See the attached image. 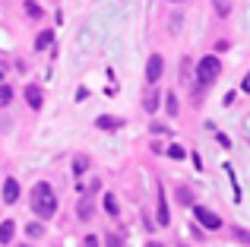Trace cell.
Instances as JSON below:
<instances>
[{"mask_svg": "<svg viewBox=\"0 0 250 247\" xmlns=\"http://www.w3.org/2000/svg\"><path fill=\"white\" fill-rule=\"evenodd\" d=\"M32 209H35V216L38 219H51L57 212V197H54V190H51V184H35L32 187Z\"/></svg>", "mask_w": 250, "mask_h": 247, "instance_id": "cell-1", "label": "cell"}, {"mask_svg": "<svg viewBox=\"0 0 250 247\" xmlns=\"http://www.w3.org/2000/svg\"><path fill=\"white\" fill-rule=\"evenodd\" d=\"M196 73H200V82H203V86H209V82H212L215 76L222 73L219 57H212V54H209V57H203V61L196 63Z\"/></svg>", "mask_w": 250, "mask_h": 247, "instance_id": "cell-2", "label": "cell"}, {"mask_svg": "<svg viewBox=\"0 0 250 247\" xmlns=\"http://www.w3.org/2000/svg\"><path fill=\"white\" fill-rule=\"evenodd\" d=\"M193 216H196V222H200V225H206V228H222V219L219 216H215V212L212 209H206V206H193Z\"/></svg>", "mask_w": 250, "mask_h": 247, "instance_id": "cell-3", "label": "cell"}, {"mask_svg": "<svg viewBox=\"0 0 250 247\" xmlns=\"http://www.w3.org/2000/svg\"><path fill=\"white\" fill-rule=\"evenodd\" d=\"M162 70H165V61H162V54H152L146 63V80L149 82H159L162 80Z\"/></svg>", "mask_w": 250, "mask_h": 247, "instance_id": "cell-4", "label": "cell"}, {"mask_svg": "<svg viewBox=\"0 0 250 247\" xmlns=\"http://www.w3.org/2000/svg\"><path fill=\"white\" fill-rule=\"evenodd\" d=\"M155 222H159V225H168L171 222V216H168V200H165L162 184H159V212H155Z\"/></svg>", "mask_w": 250, "mask_h": 247, "instance_id": "cell-5", "label": "cell"}, {"mask_svg": "<svg viewBox=\"0 0 250 247\" xmlns=\"http://www.w3.org/2000/svg\"><path fill=\"white\" fill-rule=\"evenodd\" d=\"M19 200V184H16V178H6L3 181V203H16Z\"/></svg>", "mask_w": 250, "mask_h": 247, "instance_id": "cell-6", "label": "cell"}, {"mask_svg": "<svg viewBox=\"0 0 250 247\" xmlns=\"http://www.w3.org/2000/svg\"><path fill=\"white\" fill-rule=\"evenodd\" d=\"M25 102H29V108H35V111H38V108H42V89H38V86H25Z\"/></svg>", "mask_w": 250, "mask_h": 247, "instance_id": "cell-7", "label": "cell"}, {"mask_svg": "<svg viewBox=\"0 0 250 247\" xmlns=\"http://www.w3.org/2000/svg\"><path fill=\"white\" fill-rule=\"evenodd\" d=\"M76 216H80L83 222H89V219L95 216V206H92V200H89V197H83V200H80V206H76Z\"/></svg>", "mask_w": 250, "mask_h": 247, "instance_id": "cell-8", "label": "cell"}, {"mask_svg": "<svg viewBox=\"0 0 250 247\" xmlns=\"http://www.w3.org/2000/svg\"><path fill=\"white\" fill-rule=\"evenodd\" d=\"M95 127L98 130H117V127H124V121L121 118H111V114H102V118L95 121Z\"/></svg>", "mask_w": 250, "mask_h": 247, "instance_id": "cell-9", "label": "cell"}, {"mask_svg": "<svg viewBox=\"0 0 250 247\" xmlns=\"http://www.w3.org/2000/svg\"><path fill=\"white\" fill-rule=\"evenodd\" d=\"M85 171H89V155H76V159H73V174L83 178Z\"/></svg>", "mask_w": 250, "mask_h": 247, "instance_id": "cell-10", "label": "cell"}, {"mask_svg": "<svg viewBox=\"0 0 250 247\" xmlns=\"http://www.w3.org/2000/svg\"><path fill=\"white\" fill-rule=\"evenodd\" d=\"M104 212H108V216H117V212H121V203H117L114 193H104Z\"/></svg>", "mask_w": 250, "mask_h": 247, "instance_id": "cell-11", "label": "cell"}, {"mask_svg": "<svg viewBox=\"0 0 250 247\" xmlns=\"http://www.w3.org/2000/svg\"><path fill=\"white\" fill-rule=\"evenodd\" d=\"M51 41H54V32H51V29H44V32H38V38H35V48H38V51H44Z\"/></svg>", "mask_w": 250, "mask_h": 247, "instance_id": "cell-12", "label": "cell"}, {"mask_svg": "<svg viewBox=\"0 0 250 247\" xmlns=\"http://www.w3.org/2000/svg\"><path fill=\"white\" fill-rule=\"evenodd\" d=\"M13 231H16V225H13V222H0V244H10L13 241Z\"/></svg>", "mask_w": 250, "mask_h": 247, "instance_id": "cell-13", "label": "cell"}, {"mask_svg": "<svg viewBox=\"0 0 250 247\" xmlns=\"http://www.w3.org/2000/svg\"><path fill=\"white\" fill-rule=\"evenodd\" d=\"M177 200H181V206H193V193H190V187H177Z\"/></svg>", "mask_w": 250, "mask_h": 247, "instance_id": "cell-14", "label": "cell"}, {"mask_svg": "<svg viewBox=\"0 0 250 247\" xmlns=\"http://www.w3.org/2000/svg\"><path fill=\"white\" fill-rule=\"evenodd\" d=\"M25 13H29L32 19H42V6H38V3H32V0H25Z\"/></svg>", "mask_w": 250, "mask_h": 247, "instance_id": "cell-15", "label": "cell"}, {"mask_svg": "<svg viewBox=\"0 0 250 247\" xmlns=\"http://www.w3.org/2000/svg\"><path fill=\"white\" fill-rule=\"evenodd\" d=\"M10 99H13V89L10 86H0V108L10 105Z\"/></svg>", "mask_w": 250, "mask_h": 247, "instance_id": "cell-16", "label": "cell"}, {"mask_svg": "<svg viewBox=\"0 0 250 247\" xmlns=\"http://www.w3.org/2000/svg\"><path fill=\"white\" fill-rule=\"evenodd\" d=\"M104 244H108V247H124V238L111 231V235H104Z\"/></svg>", "mask_w": 250, "mask_h": 247, "instance_id": "cell-17", "label": "cell"}, {"mask_svg": "<svg viewBox=\"0 0 250 247\" xmlns=\"http://www.w3.org/2000/svg\"><path fill=\"white\" fill-rule=\"evenodd\" d=\"M165 102H168V105H165V108H168V114H177V95H174V92H168V99H165Z\"/></svg>", "mask_w": 250, "mask_h": 247, "instance_id": "cell-18", "label": "cell"}, {"mask_svg": "<svg viewBox=\"0 0 250 247\" xmlns=\"http://www.w3.org/2000/svg\"><path fill=\"white\" fill-rule=\"evenodd\" d=\"M25 231H29L32 238H42V231H44V228H42V222H32V225H25Z\"/></svg>", "mask_w": 250, "mask_h": 247, "instance_id": "cell-19", "label": "cell"}, {"mask_svg": "<svg viewBox=\"0 0 250 247\" xmlns=\"http://www.w3.org/2000/svg\"><path fill=\"white\" fill-rule=\"evenodd\" d=\"M143 108H146V111H149V114H152V111H155V108H159V99H155V95H149V99H146V102H143Z\"/></svg>", "mask_w": 250, "mask_h": 247, "instance_id": "cell-20", "label": "cell"}, {"mask_svg": "<svg viewBox=\"0 0 250 247\" xmlns=\"http://www.w3.org/2000/svg\"><path fill=\"white\" fill-rule=\"evenodd\" d=\"M231 235H234V238H238V241H244V244H250V235H247V231H244V228H231Z\"/></svg>", "mask_w": 250, "mask_h": 247, "instance_id": "cell-21", "label": "cell"}, {"mask_svg": "<svg viewBox=\"0 0 250 247\" xmlns=\"http://www.w3.org/2000/svg\"><path fill=\"white\" fill-rule=\"evenodd\" d=\"M228 10H231V6H228L225 0H215V13H219V16H228Z\"/></svg>", "mask_w": 250, "mask_h": 247, "instance_id": "cell-22", "label": "cell"}, {"mask_svg": "<svg viewBox=\"0 0 250 247\" xmlns=\"http://www.w3.org/2000/svg\"><path fill=\"white\" fill-rule=\"evenodd\" d=\"M168 155H171V159H184V155H187V152H184L181 146H171V149H168Z\"/></svg>", "mask_w": 250, "mask_h": 247, "instance_id": "cell-23", "label": "cell"}, {"mask_svg": "<svg viewBox=\"0 0 250 247\" xmlns=\"http://www.w3.org/2000/svg\"><path fill=\"white\" fill-rule=\"evenodd\" d=\"M83 247H98V238H95V235H89V238L83 241Z\"/></svg>", "mask_w": 250, "mask_h": 247, "instance_id": "cell-24", "label": "cell"}, {"mask_svg": "<svg viewBox=\"0 0 250 247\" xmlns=\"http://www.w3.org/2000/svg\"><path fill=\"white\" fill-rule=\"evenodd\" d=\"M241 89H244V92H250V73L244 76V82H241Z\"/></svg>", "mask_w": 250, "mask_h": 247, "instance_id": "cell-25", "label": "cell"}, {"mask_svg": "<svg viewBox=\"0 0 250 247\" xmlns=\"http://www.w3.org/2000/svg\"><path fill=\"white\" fill-rule=\"evenodd\" d=\"M149 247H162V244H155V241H152V244H149Z\"/></svg>", "mask_w": 250, "mask_h": 247, "instance_id": "cell-26", "label": "cell"}, {"mask_svg": "<svg viewBox=\"0 0 250 247\" xmlns=\"http://www.w3.org/2000/svg\"><path fill=\"white\" fill-rule=\"evenodd\" d=\"M0 86H3V73H0Z\"/></svg>", "mask_w": 250, "mask_h": 247, "instance_id": "cell-27", "label": "cell"}, {"mask_svg": "<svg viewBox=\"0 0 250 247\" xmlns=\"http://www.w3.org/2000/svg\"><path fill=\"white\" fill-rule=\"evenodd\" d=\"M171 3H181V0H171Z\"/></svg>", "mask_w": 250, "mask_h": 247, "instance_id": "cell-28", "label": "cell"}]
</instances>
